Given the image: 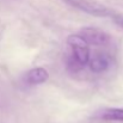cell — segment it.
Wrapping results in <instances>:
<instances>
[{
	"label": "cell",
	"mask_w": 123,
	"mask_h": 123,
	"mask_svg": "<svg viewBox=\"0 0 123 123\" xmlns=\"http://www.w3.org/2000/svg\"><path fill=\"white\" fill-rule=\"evenodd\" d=\"M111 18L115 20V23L116 24H118L120 26H122L123 28V16L122 14H118V13H112V16H111Z\"/></svg>",
	"instance_id": "obj_5"
},
{
	"label": "cell",
	"mask_w": 123,
	"mask_h": 123,
	"mask_svg": "<svg viewBox=\"0 0 123 123\" xmlns=\"http://www.w3.org/2000/svg\"><path fill=\"white\" fill-rule=\"evenodd\" d=\"M71 5L78 7L79 10L85 11L90 14H93V16H97V17H111L114 11L106 8L105 6L98 4V2H94V1H91V0H67Z\"/></svg>",
	"instance_id": "obj_2"
},
{
	"label": "cell",
	"mask_w": 123,
	"mask_h": 123,
	"mask_svg": "<svg viewBox=\"0 0 123 123\" xmlns=\"http://www.w3.org/2000/svg\"><path fill=\"white\" fill-rule=\"evenodd\" d=\"M100 120L103 121H109V122H123V109L120 108H110L103 110L99 116Z\"/></svg>",
	"instance_id": "obj_4"
},
{
	"label": "cell",
	"mask_w": 123,
	"mask_h": 123,
	"mask_svg": "<svg viewBox=\"0 0 123 123\" xmlns=\"http://www.w3.org/2000/svg\"><path fill=\"white\" fill-rule=\"evenodd\" d=\"M49 74L48 72L42 68V67H36L30 69L26 74H25V81L29 85H38V84H43L48 80Z\"/></svg>",
	"instance_id": "obj_3"
},
{
	"label": "cell",
	"mask_w": 123,
	"mask_h": 123,
	"mask_svg": "<svg viewBox=\"0 0 123 123\" xmlns=\"http://www.w3.org/2000/svg\"><path fill=\"white\" fill-rule=\"evenodd\" d=\"M91 45L84 40L80 34L71 35L67 38L66 68L72 74H80L87 69L90 61Z\"/></svg>",
	"instance_id": "obj_1"
}]
</instances>
